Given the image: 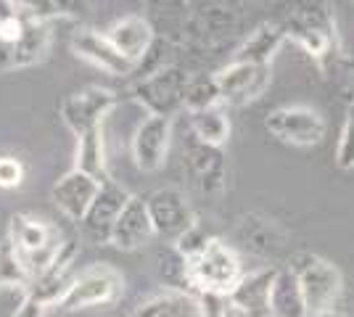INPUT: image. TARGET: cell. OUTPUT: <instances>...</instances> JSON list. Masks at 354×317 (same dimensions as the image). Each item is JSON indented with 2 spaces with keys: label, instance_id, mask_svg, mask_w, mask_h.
I'll use <instances>...</instances> for the list:
<instances>
[{
  "label": "cell",
  "instance_id": "1",
  "mask_svg": "<svg viewBox=\"0 0 354 317\" xmlns=\"http://www.w3.org/2000/svg\"><path fill=\"white\" fill-rule=\"evenodd\" d=\"M288 40L296 43L310 59L320 66H328L339 53V35H336V19L328 3H301L296 6L291 16L283 21Z\"/></svg>",
  "mask_w": 354,
  "mask_h": 317
},
{
  "label": "cell",
  "instance_id": "2",
  "mask_svg": "<svg viewBox=\"0 0 354 317\" xmlns=\"http://www.w3.org/2000/svg\"><path fill=\"white\" fill-rule=\"evenodd\" d=\"M246 275L236 246L222 238H212L207 249L188 262V280L191 291L198 296H230L233 288Z\"/></svg>",
  "mask_w": 354,
  "mask_h": 317
},
{
  "label": "cell",
  "instance_id": "3",
  "mask_svg": "<svg viewBox=\"0 0 354 317\" xmlns=\"http://www.w3.org/2000/svg\"><path fill=\"white\" fill-rule=\"evenodd\" d=\"M286 267L294 270L296 280L301 286L307 312L336 309V302L344 291V278L333 262L317 257V254H310V251H296V254H291Z\"/></svg>",
  "mask_w": 354,
  "mask_h": 317
},
{
  "label": "cell",
  "instance_id": "4",
  "mask_svg": "<svg viewBox=\"0 0 354 317\" xmlns=\"http://www.w3.org/2000/svg\"><path fill=\"white\" fill-rule=\"evenodd\" d=\"M188 72L177 64H164L156 72L143 75L133 88L130 98L138 106H143L148 117H167L172 119L177 111H183L185 101V85H188Z\"/></svg>",
  "mask_w": 354,
  "mask_h": 317
},
{
  "label": "cell",
  "instance_id": "5",
  "mask_svg": "<svg viewBox=\"0 0 354 317\" xmlns=\"http://www.w3.org/2000/svg\"><path fill=\"white\" fill-rule=\"evenodd\" d=\"M241 27V11L227 3H198L183 19L185 46L198 50H217Z\"/></svg>",
  "mask_w": 354,
  "mask_h": 317
},
{
  "label": "cell",
  "instance_id": "6",
  "mask_svg": "<svg viewBox=\"0 0 354 317\" xmlns=\"http://www.w3.org/2000/svg\"><path fill=\"white\" fill-rule=\"evenodd\" d=\"M265 130L283 146L294 148H315L320 146L328 130L325 117L312 106H278L265 117Z\"/></svg>",
  "mask_w": 354,
  "mask_h": 317
},
{
  "label": "cell",
  "instance_id": "7",
  "mask_svg": "<svg viewBox=\"0 0 354 317\" xmlns=\"http://www.w3.org/2000/svg\"><path fill=\"white\" fill-rule=\"evenodd\" d=\"M122 291H124V278L109 265H95L74 278L69 291L61 299L59 309L80 312V309H93V307H109L119 302Z\"/></svg>",
  "mask_w": 354,
  "mask_h": 317
},
{
  "label": "cell",
  "instance_id": "8",
  "mask_svg": "<svg viewBox=\"0 0 354 317\" xmlns=\"http://www.w3.org/2000/svg\"><path fill=\"white\" fill-rule=\"evenodd\" d=\"M119 104V93L101 88V85H90L82 90L69 93L64 101H61V122L66 124V130L74 135H85L90 130H98L104 127V119L117 108Z\"/></svg>",
  "mask_w": 354,
  "mask_h": 317
},
{
  "label": "cell",
  "instance_id": "9",
  "mask_svg": "<svg viewBox=\"0 0 354 317\" xmlns=\"http://www.w3.org/2000/svg\"><path fill=\"white\" fill-rule=\"evenodd\" d=\"M146 206L153 236L167 243H177L188 230L198 225L191 201L180 188H156L146 196Z\"/></svg>",
  "mask_w": 354,
  "mask_h": 317
},
{
  "label": "cell",
  "instance_id": "10",
  "mask_svg": "<svg viewBox=\"0 0 354 317\" xmlns=\"http://www.w3.org/2000/svg\"><path fill=\"white\" fill-rule=\"evenodd\" d=\"M183 166L191 185L204 196H220L227 185V159L217 146L191 140L183 151Z\"/></svg>",
  "mask_w": 354,
  "mask_h": 317
},
{
  "label": "cell",
  "instance_id": "11",
  "mask_svg": "<svg viewBox=\"0 0 354 317\" xmlns=\"http://www.w3.org/2000/svg\"><path fill=\"white\" fill-rule=\"evenodd\" d=\"M214 77L220 85L222 106H246L267 93L270 82H272V69L230 61L220 72H214Z\"/></svg>",
  "mask_w": 354,
  "mask_h": 317
},
{
  "label": "cell",
  "instance_id": "12",
  "mask_svg": "<svg viewBox=\"0 0 354 317\" xmlns=\"http://www.w3.org/2000/svg\"><path fill=\"white\" fill-rule=\"evenodd\" d=\"M233 238H236V243L243 251H249V254L262 259H275L278 254H283L286 251V241H288L286 230L272 217L262 214V211L241 214L236 220Z\"/></svg>",
  "mask_w": 354,
  "mask_h": 317
},
{
  "label": "cell",
  "instance_id": "13",
  "mask_svg": "<svg viewBox=\"0 0 354 317\" xmlns=\"http://www.w3.org/2000/svg\"><path fill=\"white\" fill-rule=\"evenodd\" d=\"M172 143V119L167 117H143V122L135 127L130 153L133 162L140 172L153 175L164 169L167 164V153Z\"/></svg>",
  "mask_w": 354,
  "mask_h": 317
},
{
  "label": "cell",
  "instance_id": "14",
  "mask_svg": "<svg viewBox=\"0 0 354 317\" xmlns=\"http://www.w3.org/2000/svg\"><path fill=\"white\" fill-rule=\"evenodd\" d=\"M74 257H77V243L66 241L64 246H61L59 257L53 259L40 275L32 278L21 296L35 299L37 304H43L45 309H48V307H59L61 299H64V294L69 291L72 280L77 278V275L72 272Z\"/></svg>",
  "mask_w": 354,
  "mask_h": 317
},
{
  "label": "cell",
  "instance_id": "15",
  "mask_svg": "<svg viewBox=\"0 0 354 317\" xmlns=\"http://www.w3.org/2000/svg\"><path fill=\"white\" fill-rule=\"evenodd\" d=\"M69 46H72V53L77 56V59L88 61L90 66L101 69V72H106V75L130 77L138 72L133 64L109 43L106 32H98V30H93V27L77 30L72 35V40H69Z\"/></svg>",
  "mask_w": 354,
  "mask_h": 317
},
{
  "label": "cell",
  "instance_id": "16",
  "mask_svg": "<svg viewBox=\"0 0 354 317\" xmlns=\"http://www.w3.org/2000/svg\"><path fill=\"white\" fill-rule=\"evenodd\" d=\"M130 196H133V193H127V191H124L122 185H117L114 180H109L101 185L95 201L90 204V209L85 211V217H82V222H80L90 241L98 243V246H104V243L111 241V230L117 225L119 214H122V209H124V204H127Z\"/></svg>",
  "mask_w": 354,
  "mask_h": 317
},
{
  "label": "cell",
  "instance_id": "17",
  "mask_svg": "<svg viewBox=\"0 0 354 317\" xmlns=\"http://www.w3.org/2000/svg\"><path fill=\"white\" fill-rule=\"evenodd\" d=\"M104 182H98L95 177H90L80 169H69L66 175H61L59 180L53 182L50 188V201L53 206L69 217L72 222H82L85 211L90 209V204L95 201L98 191Z\"/></svg>",
  "mask_w": 354,
  "mask_h": 317
},
{
  "label": "cell",
  "instance_id": "18",
  "mask_svg": "<svg viewBox=\"0 0 354 317\" xmlns=\"http://www.w3.org/2000/svg\"><path fill=\"white\" fill-rule=\"evenodd\" d=\"M106 37L109 43L117 48L124 59L133 64L135 69L148 59V53L156 46V32L151 27L146 16L140 14H130L117 19L109 30H106Z\"/></svg>",
  "mask_w": 354,
  "mask_h": 317
},
{
  "label": "cell",
  "instance_id": "19",
  "mask_svg": "<svg viewBox=\"0 0 354 317\" xmlns=\"http://www.w3.org/2000/svg\"><path fill=\"white\" fill-rule=\"evenodd\" d=\"M53 43V24L43 21H30V27L24 32V37L16 46L0 43V75L16 72V69H27L40 61L48 59V50Z\"/></svg>",
  "mask_w": 354,
  "mask_h": 317
},
{
  "label": "cell",
  "instance_id": "20",
  "mask_svg": "<svg viewBox=\"0 0 354 317\" xmlns=\"http://www.w3.org/2000/svg\"><path fill=\"white\" fill-rule=\"evenodd\" d=\"M153 236V225H151V217H148V206L143 196H130L124 209L119 214L117 225L111 230V241L109 246H114L119 251H138L151 243Z\"/></svg>",
  "mask_w": 354,
  "mask_h": 317
},
{
  "label": "cell",
  "instance_id": "21",
  "mask_svg": "<svg viewBox=\"0 0 354 317\" xmlns=\"http://www.w3.org/2000/svg\"><path fill=\"white\" fill-rule=\"evenodd\" d=\"M286 40H288V35H286L283 21H262L259 27H254L238 43L230 61H236V64H251V66H270Z\"/></svg>",
  "mask_w": 354,
  "mask_h": 317
},
{
  "label": "cell",
  "instance_id": "22",
  "mask_svg": "<svg viewBox=\"0 0 354 317\" xmlns=\"http://www.w3.org/2000/svg\"><path fill=\"white\" fill-rule=\"evenodd\" d=\"M275 272L278 267L246 272L241 278V283L233 288V294L227 296L230 307H236L238 312L246 317H270V291H272Z\"/></svg>",
  "mask_w": 354,
  "mask_h": 317
},
{
  "label": "cell",
  "instance_id": "23",
  "mask_svg": "<svg viewBox=\"0 0 354 317\" xmlns=\"http://www.w3.org/2000/svg\"><path fill=\"white\" fill-rule=\"evenodd\" d=\"M135 317H204L201 299L191 291H172L164 288L162 294L151 296L135 307Z\"/></svg>",
  "mask_w": 354,
  "mask_h": 317
},
{
  "label": "cell",
  "instance_id": "24",
  "mask_svg": "<svg viewBox=\"0 0 354 317\" xmlns=\"http://www.w3.org/2000/svg\"><path fill=\"white\" fill-rule=\"evenodd\" d=\"M270 317H307V302L294 270L278 267L270 291Z\"/></svg>",
  "mask_w": 354,
  "mask_h": 317
},
{
  "label": "cell",
  "instance_id": "25",
  "mask_svg": "<svg viewBox=\"0 0 354 317\" xmlns=\"http://www.w3.org/2000/svg\"><path fill=\"white\" fill-rule=\"evenodd\" d=\"M98 182H109V164H106V140H104V127L90 130L85 135L77 137V153H74V166Z\"/></svg>",
  "mask_w": 354,
  "mask_h": 317
},
{
  "label": "cell",
  "instance_id": "26",
  "mask_svg": "<svg viewBox=\"0 0 354 317\" xmlns=\"http://www.w3.org/2000/svg\"><path fill=\"white\" fill-rule=\"evenodd\" d=\"M193 130V140L207 143V146H217L222 148L230 137V117H227V106H212L204 111L188 114Z\"/></svg>",
  "mask_w": 354,
  "mask_h": 317
},
{
  "label": "cell",
  "instance_id": "27",
  "mask_svg": "<svg viewBox=\"0 0 354 317\" xmlns=\"http://www.w3.org/2000/svg\"><path fill=\"white\" fill-rule=\"evenodd\" d=\"M220 85H217V77L214 75H191L188 77V85H185V101L183 108L188 114L196 111H204L212 106H220Z\"/></svg>",
  "mask_w": 354,
  "mask_h": 317
},
{
  "label": "cell",
  "instance_id": "28",
  "mask_svg": "<svg viewBox=\"0 0 354 317\" xmlns=\"http://www.w3.org/2000/svg\"><path fill=\"white\" fill-rule=\"evenodd\" d=\"M30 283V275H27V267L24 262L19 257V251L14 249V243L8 241H0V286L3 288H24Z\"/></svg>",
  "mask_w": 354,
  "mask_h": 317
},
{
  "label": "cell",
  "instance_id": "29",
  "mask_svg": "<svg viewBox=\"0 0 354 317\" xmlns=\"http://www.w3.org/2000/svg\"><path fill=\"white\" fill-rule=\"evenodd\" d=\"M159 275L162 280L167 283V288L172 291H191V280H188V262L177 254L175 246H167L159 251ZM193 294V291H191Z\"/></svg>",
  "mask_w": 354,
  "mask_h": 317
},
{
  "label": "cell",
  "instance_id": "30",
  "mask_svg": "<svg viewBox=\"0 0 354 317\" xmlns=\"http://www.w3.org/2000/svg\"><path fill=\"white\" fill-rule=\"evenodd\" d=\"M336 166L341 172L354 169V101L346 106V117L341 124L339 146H336Z\"/></svg>",
  "mask_w": 354,
  "mask_h": 317
},
{
  "label": "cell",
  "instance_id": "31",
  "mask_svg": "<svg viewBox=\"0 0 354 317\" xmlns=\"http://www.w3.org/2000/svg\"><path fill=\"white\" fill-rule=\"evenodd\" d=\"M24 180V166L14 156H0V188L3 191H11L19 188Z\"/></svg>",
  "mask_w": 354,
  "mask_h": 317
},
{
  "label": "cell",
  "instance_id": "32",
  "mask_svg": "<svg viewBox=\"0 0 354 317\" xmlns=\"http://www.w3.org/2000/svg\"><path fill=\"white\" fill-rule=\"evenodd\" d=\"M11 317H45V307L43 304H37L35 299H27V296H21V302L16 307Z\"/></svg>",
  "mask_w": 354,
  "mask_h": 317
},
{
  "label": "cell",
  "instance_id": "33",
  "mask_svg": "<svg viewBox=\"0 0 354 317\" xmlns=\"http://www.w3.org/2000/svg\"><path fill=\"white\" fill-rule=\"evenodd\" d=\"M344 93L349 95V104L354 101V72H349V77H346V82H344Z\"/></svg>",
  "mask_w": 354,
  "mask_h": 317
},
{
  "label": "cell",
  "instance_id": "34",
  "mask_svg": "<svg viewBox=\"0 0 354 317\" xmlns=\"http://www.w3.org/2000/svg\"><path fill=\"white\" fill-rule=\"evenodd\" d=\"M307 317H346L339 309H323V312H307Z\"/></svg>",
  "mask_w": 354,
  "mask_h": 317
},
{
  "label": "cell",
  "instance_id": "35",
  "mask_svg": "<svg viewBox=\"0 0 354 317\" xmlns=\"http://www.w3.org/2000/svg\"><path fill=\"white\" fill-rule=\"evenodd\" d=\"M225 317H246V315H241L236 307H230V302H227V312H225Z\"/></svg>",
  "mask_w": 354,
  "mask_h": 317
}]
</instances>
